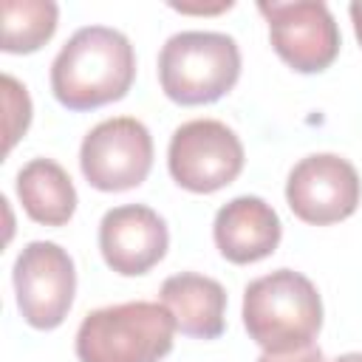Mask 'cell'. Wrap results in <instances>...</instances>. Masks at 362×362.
Returning <instances> with one entry per match:
<instances>
[{"label": "cell", "mask_w": 362, "mask_h": 362, "mask_svg": "<svg viewBox=\"0 0 362 362\" xmlns=\"http://www.w3.org/2000/svg\"><path fill=\"white\" fill-rule=\"evenodd\" d=\"M17 198L25 215L45 226H62L76 212L74 181L51 158H31L17 173Z\"/></svg>", "instance_id": "obj_13"}, {"label": "cell", "mask_w": 362, "mask_h": 362, "mask_svg": "<svg viewBox=\"0 0 362 362\" xmlns=\"http://www.w3.org/2000/svg\"><path fill=\"white\" fill-rule=\"evenodd\" d=\"M240 76V51L229 34L181 31L158 54V82L167 99L178 105H209L235 88Z\"/></svg>", "instance_id": "obj_4"}, {"label": "cell", "mask_w": 362, "mask_h": 362, "mask_svg": "<svg viewBox=\"0 0 362 362\" xmlns=\"http://www.w3.org/2000/svg\"><path fill=\"white\" fill-rule=\"evenodd\" d=\"M136 76L130 40L107 25L79 28L51 62V90L68 110H93L122 99Z\"/></svg>", "instance_id": "obj_1"}, {"label": "cell", "mask_w": 362, "mask_h": 362, "mask_svg": "<svg viewBox=\"0 0 362 362\" xmlns=\"http://www.w3.org/2000/svg\"><path fill=\"white\" fill-rule=\"evenodd\" d=\"M17 308L31 328H57L76 294V269L71 255L51 240H31L14 260Z\"/></svg>", "instance_id": "obj_7"}, {"label": "cell", "mask_w": 362, "mask_h": 362, "mask_svg": "<svg viewBox=\"0 0 362 362\" xmlns=\"http://www.w3.org/2000/svg\"><path fill=\"white\" fill-rule=\"evenodd\" d=\"M3 88H6V107H8V124H6V150L14 147V141L28 130L31 122V99L25 93V88L14 79V76H3Z\"/></svg>", "instance_id": "obj_15"}, {"label": "cell", "mask_w": 362, "mask_h": 362, "mask_svg": "<svg viewBox=\"0 0 362 362\" xmlns=\"http://www.w3.org/2000/svg\"><path fill=\"white\" fill-rule=\"evenodd\" d=\"M257 362H325V356H322V351L311 342V345H305V348L283 351V354H266V351H263Z\"/></svg>", "instance_id": "obj_16"}, {"label": "cell", "mask_w": 362, "mask_h": 362, "mask_svg": "<svg viewBox=\"0 0 362 362\" xmlns=\"http://www.w3.org/2000/svg\"><path fill=\"white\" fill-rule=\"evenodd\" d=\"M161 305L173 314L175 331L195 339H215L223 334L226 291L218 280L181 272L161 283Z\"/></svg>", "instance_id": "obj_12"}, {"label": "cell", "mask_w": 362, "mask_h": 362, "mask_svg": "<svg viewBox=\"0 0 362 362\" xmlns=\"http://www.w3.org/2000/svg\"><path fill=\"white\" fill-rule=\"evenodd\" d=\"M215 246L229 263H257L269 257L283 235L280 218L257 195H238L223 204L212 223Z\"/></svg>", "instance_id": "obj_11"}, {"label": "cell", "mask_w": 362, "mask_h": 362, "mask_svg": "<svg viewBox=\"0 0 362 362\" xmlns=\"http://www.w3.org/2000/svg\"><path fill=\"white\" fill-rule=\"evenodd\" d=\"M362 181L356 167L334 153H314L300 158L286 181V201L291 212L314 226H328L351 218L359 206Z\"/></svg>", "instance_id": "obj_8"}, {"label": "cell", "mask_w": 362, "mask_h": 362, "mask_svg": "<svg viewBox=\"0 0 362 362\" xmlns=\"http://www.w3.org/2000/svg\"><path fill=\"white\" fill-rule=\"evenodd\" d=\"M170 175L189 192H215L243 170V144L218 119H192L175 127L167 150Z\"/></svg>", "instance_id": "obj_5"}, {"label": "cell", "mask_w": 362, "mask_h": 362, "mask_svg": "<svg viewBox=\"0 0 362 362\" xmlns=\"http://www.w3.org/2000/svg\"><path fill=\"white\" fill-rule=\"evenodd\" d=\"M79 167L88 184L102 192L133 189L153 167V136L133 116L105 119L82 139Z\"/></svg>", "instance_id": "obj_6"}, {"label": "cell", "mask_w": 362, "mask_h": 362, "mask_svg": "<svg viewBox=\"0 0 362 362\" xmlns=\"http://www.w3.org/2000/svg\"><path fill=\"white\" fill-rule=\"evenodd\" d=\"M334 362H362V354H356V351H354V354H342V356H337Z\"/></svg>", "instance_id": "obj_18"}, {"label": "cell", "mask_w": 362, "mask_h": 362, "mask_svg": "<svg viewBox=\"0 0 362 362\" xmlns=\"http://www.w3.org/2000/svg\"><path fill=\"white\" fill-rule=\"evenodd\" d=\"M348 11H351V20H354V31H356V40H359V45H362V0H354Z\"/></svg>", "instance_id": "obj_17"}, {"label": "cell", "mask_w": 362, "mask_h": 362, "mask_svg": "<svg viewBox=\"0 0 362 362\" xmlns=\"http://www.w3.org/2000/svg\"><path fill=\"white\" fill-rule=\"evenodd\" d=\"M243 325L266 354L305 348L322 328L320 291L294 269L263 274L243 291Z\"/></svg>", "instance_id": "obj_2"}, {"label": "cell", "mask_w": 362, "mask_h": 362, "mask_svg": "<svg viewBox=\"0 0 362 362\" xmlns=\"http://www.w3.org/2000/svg\"><path fill=\"white\" fill-rule=\"evenodd\" d=\"M277 57L300 74L325 71L339 54V28L322 0L260 3Z\"/></svg>", "instance_id": "obj_9"}, {"label": "cell", "mask_w": 362, "mask_h": 362, "mask_svg": "<svg viewBox=\"0 0 362 362\" xmlns=\"http://www.w3.org/2000/svg\"><path fill=\"white\" fill-rule=\"evenodd\" d=\"M170 246L164 218L144 204H124L105 212L99 223V249L105 263L124 277L150 272Z\"/></svg>", "instance_id": "obj_10"}, {"label": "cell", "mask_w": 362, "mask_h": 362, "mask_svg": "<svg viewBox=\"0 0 362 362\" xmlns=\"http://www.w3.org/2000/svg\"><path fill=\"white\" fill-rule=\"evenodd\" d=\"M3 51L31 54L42 48L59 20V8L51 0H6L3 8Z\"/></svg>", "instance_id": "obj_14"}, {"label": "cell", "mask_w": 362, "mask_h": 362, "mask_svg": "<svg viewBox=\"0 0 362 362\" xmlns=\"http://www.w3.org/2000/svg\"><path fill=\"white\" fill-rule=\"evenodd\" d=\"M175 320L161 303H119L90 311L76 331L79 362H161L173 351Z\"/></svg>", "instance_id": "obj_3"}]
</instances>
